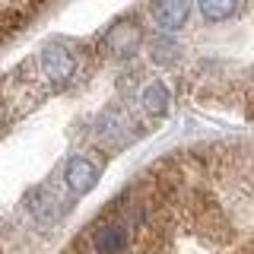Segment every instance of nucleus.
<instances>
[{"label": "nucleus", "instance_id": "obj_2", "mask_svg": "<svg viewBox=\"0 0 254 254\" xmlns=\"http://www.w3.org/2000/svg\"><path fill=\"white\" fill-rule=\"evenodd\" d=\"M48 13H51L48 3H0V48L13 45Z\"/></svg>", "mask_w": 254, "mask_h": 254}, {"label": "nucleus", "instance_id": "obj_4", "mask_svg": "<svg viewBox=\"0 0 254 254\" xmlns=\"http://www.w3.org/2000/svg\"><path fill=\"white\" fill-rule=\"evenodd\" d=\"M188 10H190L188 3H162V6H156V10H153V16H156L159 22H162L165 29H175L178 22H185Z\"/></svg>", "mask_w": 254, "mask_h": 254}, {"label": "nucleus", "instance_id": "obj_1", "mask_svg": "<svg viewBox=\"0 0 254 254\" xmlns=\"http://www.w3.org/2000/svg\"><path fill=\"white\" fill-rule=\"evenodd\" d=\"M61 254H254L248 137L188 143L153 159Z\"/></svg>", "mask_w": 254, "mask_h": 254}, {"label": "nucleus", "instance_id": "obj_5", "mask_svg": "<svg viewBox=\"0 0 254 254\" xmlns=\"http://www.w3.org/2000/svg\"><path fill=\"white\" fill-rule=\"evenodd\" d=\"M238 10H242V3H200V13L210 19H229Z\"/></svg>", "mask_w": 254, "mask_h": 254}, {"label": "nucleus", "instance_id": "obj_3", "mask_svg": "<svg viewBox=\"0 0 254 254\" xmlns=\"http://www.w3.org/2000/svg\"><path fill=\"white\" fill-rule=\"evenodd\" d=\"M67 181H70L76 190H89V188L95 185V165L89 162V159H83V156L70 159V165H67Z\"/></svg>", "mask_w": 254, "mask_h": 254}]
</instances>
